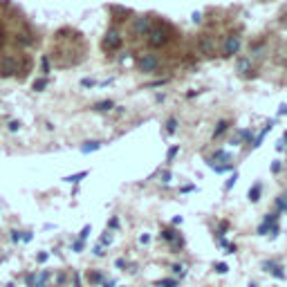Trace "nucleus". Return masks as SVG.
I'll return each instance as SVG.
<instances>
[{
	"instance_id": "obj_1",
	"label": "nucleus",
	"mask_w": 287,
	"mask_h": 287,
	"mask_svg": "<svg viewBox=\"0 0 287 287\" xmlns=\"http://www.w3.org/2000/svg\"><path fill=\"white\" fill-rule=\"evenodd\" d=\"M123 43L122 34H119L117 30H108L106 36H103V49H108V52H115V49H119Z\"/></svg>"
},
{
	"instance_id": "obj_2",
	"label": "nucleus",
	"mask_w": 287,
	"mask_h": 287,
	"mask_svg": "<svg viewBox=\"0 0 287 287\" xmlns=\"http://www.w3.org/2000/svg\"><path fill=\"white\" fill-rule=\"evenodd\" d=\"M137 65H139V70L144 74H153V72H157V68H160V59L153 56V54H144V56L137 61Z\"/></svg>"
},
{
	"instance_id": "obj_3",
	"label": "nucleus",
	"mask_w": 287,
	"mask_h": 287,
	"mask_svg": "<svg viewBox=\"0 0 287 287\" xmlns=\"http://www.w3.org/2000/svg\"><path fill=\"white\" fill-rule=\"evenodd\" d=\"M0 72H2V77H14V74H18V59L16 56H5L2 63H0Z\"/></svg>"
},
{
	"instance_id": "obj_4",
	"label": "nucleus",
	"mask_w": 287,
	"mask_h": 287,
	"mask_svg": "<svg viewBox=\"0 0 287 287\" xmlns=\"http://www.w3.org/2000/svg\"><path fill=\"white\" fill-rule=\"evenodd\" d=\"M151 18H146V16H139V18L135 20V25H132V32H135L137 36H148L151 34Z\"/></svg>"
},
{
	"instance_id": "obj_5",
	"label": "nucleus",
	"mask_w": 287,
	"mask_h": 287,
	"mask_svg": "<svg viewBox=\"0 0 287 287\" xmlns=\"http://www.w3.org/2000/svg\"><path fill=\"white\" fill-rule=\"evenodd\" d=\"M240 49V39L238 36H229L227 43H224V56H234V54H238Z\"/></svg>"
},
{
	"instance_id": "obj_6",
	"label": "nucleus",
	"mask_w": 287,
	"mask_h": 287,
	"mask_svg": "<svg viewBox=\"0 0 287 287\" xmlns=\"http://www.w3.org/2000/svg\"><path fill=\"white\" fill-rule=\"evenodd\" d=\"M263 269H265V272H269V274H274L278 281H283V278H285V272H283V267L278 263H274V260H265Z\"/></svg>"
},
{
	"instance_id": "obj_7",
	"label": "nucleus",
	"mask_w": 287,
	"mask_h": 287,
	"mask_svg": "<svg viewBox=\"0 0 287 287\" xmlns=\"http://www.w3.org/2000/svg\"><path fill=\"white\" fill-rule=\"evenodd\" d=\"M151 39H148V43L153 45V47H162V45L166 43V32L164 30H151Z\"/></svg>"
},
{
	"instance_id": "obj_8",
	"label": "nucleus",
	"mask_w": 287,
	"mask_h": 287,
	"mask_svg": "<svg viewBox=\"0 0 287 287\" xmlns=\"http://www.w3.org/2000/svg\"><path fill=\"white\" fill-rule=\"evenodd\" d=\"M198 47H200V52L205 54V56H213V54H215V47H213V43H211V39H202L198 43Z\"/></svg>"
},
{
	"instance_id": "obj_9",
	"label": "nucleus",
	"mask_w": 287,
	"mask_h": 287,
	"mask_svg": "<svg viewBox=\"0 0 287 287\" xmlns=\"http://www.w3.org/2000/svg\"><path fill=\"white\" fill-rule=\"evenodd\" d=\"M101 146H103L101 141H85V144H83V146H81V153H83V155H88V153L99 151V148H101Z\"/></svg>"
},
{
	"instance_id": "obj_10",
	"label": "nucleus",
	"mask_w": 287,
	"mask_h": 287,
	"mask_svg": "<svg viewBox=\"0 0 287 287\" xmlns=\"http://www.w3.org/2000/svg\"><path fill=\"white\" fill-rule=\"evenodd\" d=\"M238 72L243 77H249L251 74V61L249 59H238Z\"/></svg>"
},
{
	"instance_id": "obj_11",
	"label": "nucleus",
	"mask_w": 287,
	"mask_h": 287,
	"mask_svg": "<svg viewBox=\"0 0 287 287\" xmlns=\"http://www.w3.org/2000/svg\"><path fill=\"white\" fill-rule=\"evenodd\" d=\"M112 108H115V103H112L110 99H106V101L94 103V106H92V110H94V112H110Z\"/></svg>"
},
{
	"instance_id": "obj_12",
	"label": "nucleus",
	"mask_w": 287,
	"mask_h": 287,
	"mask_svg": "<svg viewBox=\"0 0 287 287\" xmlns=\"http://www.w3.org/2000/svg\"><path fill=\"white\" fill-rule=\"evenodd\" d=\"M85 175H88V170H81V173H74V175L63 177V182H68V184H79V182H81Z\"/></svg>"
},
{
	"instance_id": "obj_13",
	"label": "nucleus",
	"mask_w": 287,
	"mask_h": 287,
	"mask_svg": "<svg viewBox=\"0 0 287 287\" xmlns=\"http://www.w3.org/2000/svg\"><path fill=\"white\" fill-rule=\"evenodd\" d=\"M47 278H49V272H41L36 274V281L32 287H47Z\"/></svg>"
},
{
	"instance_id": "obj_14",
	"label": "nucleus",
	"mask_w": 287,
	"mask_h": 287,
	"mask_svg": "<svg viewBox=\"0 0 287 287\" xmlns=\"http://www.w3.org/2000/svg\"><path fill=\"white\" fill-rule=\"evenodd\" d=\"M272 128H274V122H269V123H267V126H265V128H263V132H260V135H258V137H256V141H253V148H258V146H260V144H263L265 135H267V132H269V130H272Z\"/></svg>"
},
{
	"instance_id": "obj_15",
	"label": "nucleus",
	"mask_w": 287,
	"mask_h": 287,
	"mask_svg": "<svg viewBox=\"0 0 287 287\" xmlns=\"http://www.w3.org/2000/svg\"><path fill=\"white\" fill-rule=\"evenodd\" d=\"M45 88H47V77L36 79V81H34V85H32V90H34V92H43Z\"/></svg>"
},
{
	"instance_id": "obj_16",
	"label": "nucleus",
	"mask_w": 287,
	"mask_h": 287,
	"mask_svg": "<svg viewBox=\"0 0 287 287\" xmlns=\"http://www.w3.org/2000/svg\"><path fill=\"white\" fill-rule=\"evenodd\" d=\"M249 200H251V202H258V200H260V184H253V189H249Z\"/></svg>"
},
{
	"instance_id": "obj_17",
	"label": "nucleus",
	"mask_w": 287,
	"mask_h": 287,
	"mask_svg": "<svg viewBox=\"0 0 287 287\" xmlns=\"http://www.w3.org/2000/svg\"><path fill=\"white\" fill-rule=\"evenodd\" d=\"M227 128H229V122H224V119H222V122H218V128L213 130V137H220L224 130H227Z\"/></svg>"
},
{
	"instance_id": "obj_18",
	"label": "nucleus",
	"mask_w": 287,
	"mask_h": 287,
	"mask_svg": "<svg viewBox=\"0 0 287 287\" xmlns=\"http://www.w3.org/2000/svg\"><path fill=\"white\" fill-rule=\"evenodd\" d=\"M175 130H177V119H168V123H166V132L173 135Z\"/></svg>"
},
{
	"instance_id": "obj_19",
	"label": "nucleus",
	"mask_w": 287,
	"mask_h": 287,
	"mask_svg": "<svg viewBox=\"0 0 287 287\" xmlns=\"http://www.w3.org/2000/svg\"><path fill=\"white\" fill-rule=\"evenodd\" d=\"M5 43H7V30H5V25L0 23V49H2Z\"/></svg>"
},
{
	"instance_id": "obj_20",
	"label": "nucleus",
	"mask_w": 287,
	"mask_h": 287,
	"mask_svg": "<svg viewBox=\"0 0 287 287\" xmlns=\"http://www.w3.org/2000/svg\"><path fill=\"white\" fill-rule=\"evenodd\" d=\"M20 240H23V243H32V240H34V234H32V231H20Z\"/></svg>"
},
{
	"instance_id": "obj_21",
	"label": "nucleus",
	"mask_w": 287,
	"mask_h": 287,
	"mask_svg": "<svg viewBox=\"0 0 287 287\" xmlns=\"http://www.w3.org/2000/svg\"><path fill=\"white\" fill-rule=\"evenodd\" d=\"M276 206H278L281 211H287V198H285V195H281V198L276 200Z\"/></svg>"
},
{
	"instance_id": "obj_22",
	"label": "nucleus",
	"mask_w": 287,
	"mask_h": 287,
	"mask_svg": "<svg viewBox=\"0 0 287 287\" xmlns=\"http://www.w3.org/2000/svg\"><path fill=\"white\" fill-rule=\"evenodd\" d=\"M7 128H9V132H18V130H20V122H16V119H11V122L7 123Z\"/></svg>"
},
{
	"instance_id": "obj_23",
	"label": "nucleus",
	"mask_w": 287,
	"mask_h": 287,
	"mask_svg": "<svg viewBox=\"0 0 287 287\" xmlns=\"http://www.w3.org/2000/svg\"><path fill=\"white\" fill-rule=\"evenodd\" d=\"M90 231H92V227H90V224H85V227H83V231L79 234V240H85L90 236Z\"/></svg>"
},
{
	"instance_id": "obj_24",
	"label": "nucleus",
	"mask_w": 287,
	"mask_h": 287,
	"mask_svg": "<svg viewBox=\"0 0 287 287\" xmlns=\"http://www.w3.org/2000/svg\"><path fill=\"white\" fill-rule=\"evenodd\" d=\"M41 72H43V74L49 72V59H47V56H43V61H41Z\"/></svg>"
},
{
	"instance_id": "obj_25",
	"label": "nucleus",
	"mask_w": 287,
	"mask_h": 287,
	"mask_svg": "<svg viewBox=\"0 0 287 287\" xmlns=\"http://www.w3.org/2000/svg\"><path fill=\"white\" fill-rule=\"evenodd\" d=\"M81 85H83V88H94V85H97V81H92V79H83Z\"/></svg>"
},
{
	"instance_id": "obj_26",
	"label": "nucleus",
	"mask_w": 287,
	"mask_h": 287,
	"mask_svg": "<svg viewBox=\"0 0 287 287\" xmlns=\"http://www.w3.org/2000/svg\"><path fill=\"white\" fill-rule=\"evenodd\" d=\"M215 272H218V274H227V272H229V267H227L224 263H218V265H215Z\"/></svg>"
},
{
	"instance_id": "obj_27",
	"label": "nucleus",
	"mask_w": 287,
	"mask_h": 287,
	"mask_svg": "<svg viewBox=\"0 0 287 287\" xmlns=\"http://www.w3.org/2000/svg\"><path fill=\"white\" fill-rule=\"evenodd\" d=\"M157 285H160V287H177V283L175 281H160Z\"/></svg>"
},
{
	"instance_id": "obj_28",
	"label": "nucleus",
	"mask_w": 287,
	"mask_h": 287,
	"mask_svg": "<svg viewBox=\"0 0 287 287\" xmlns=\"http://www.w3.org/2000/svg\"><path fill=\"white\" fill-rule=\"evenodd\" d=\"M177 151H180V148H177V146H173V148H170V151H168V155H166V160H168V162H173V157L177 155Z\"/></svg>"
},
{
	"instance_id": "obj_29",
	"label": "nucleus",
	"mask_w": 287,
	"mask_h": 287,
	"mask_svg": "<svg viewBox=\"0 0 287 287\" xmlns=\"http://www.w3.org/2000/svg\"><path fill=\"white\" fill-rule=\"evenodd\" d=\"M72 251H77V253H79V251H83V240H77V243L72 245Z\"/></svg>"
},
{
	"instance_id": "obj_30",
	"label": "nucleus",
	"mask_w": 287,
	"mask_h": 287,
	"mask_svg": "<svg viewBox=\"0 0 287 287\" xmlns=\"http://www.w3.org/2000/svg\"><path fill=\"white\" fill-rule=\"evenodd\" d=\"M36 281V274H27V278H25V283H27V287H32Z\"/></svg>"
},
{
	"instance_id": "obj_31",
	"label": "nucleus",
	"mask_w": 287,
	"mask_h": 287,
	"mask_svg": "<svg viewBox=\"0 0 287 287\" xmlns=\"http://www.w3.org/2000/svg\"><path fill=\"white\" fill-rule=\"evenodd\" d=\"M110 243H112V234H110V231H106V236L101 238V245H110Z\"/></svg>"
},
{
	"instance_id": "obj_32",
	"label": "nucleus",
	"mask_w": 287,
	"mask_h": 287,
	"mask_svg": "<svg viewBox=\"0 0 287 287\" xmlns=\"http://www.w3.org/2000/svg\"><path fill=\"white\" fill-rule=\"evenodd\" d=\"M90 281H92V283H103V274H92Z\"/></svg>"
},
{
	"instance_id": "obj_33",
	"label": "nucleus",
	"mask_w": 287,
	"mask_h": 287,
	"mask_svg": "<svg viewBox=\"0 0 287 287\" xmlns=\"http://www.w3.org/2000/svg\"><path fill=\"white\" fill-rule=\"evenodd\" d=\"M139 243L141 245H148V243H151V236H148V234H141L139 236Z\"/></svg>"
},
{
	"instance_id": "obj_34",
	"label": "nucleus",
	"mask_w": 287,
	"mask_h": 287,
	"mask_svg": "<svg viewBox=\"0 0 287 287\" xmlns=\"http://www.w3.org/2000/svg\"><path fill=\"white\" fill-rule=\"evenodd\" d=\"M236 180H238V173H234V175H231V180L227 182V189H231V186L236 184Z\"/></svg>"
},
{
	"instance_id": "obj_35",
	"label": "nucleus",
	"mask_w": 287,
	"mask_h": 287,
	"mask_svg": "<svg viewBox=\"0 0 287 287\" xmlns=\"http://www.w3.org/2000/svg\"><path fill=\"white\" fill-rule=\"evenodd\" d=\"M191 20H193V23H200V20H202V11H195V14L191 16Z\"/></svg>"
},
{
	"instance_id": "obj_36",
	"label": "nucleus",
	"mask_w": 287,
	"mask_h": 287,
	"mask_svg": "<svg viewBox=\"0 0 287 287\" xmlns=\"http://www.w3.org/2000/svg\"><path fill=\"white\" fill-rule=\"evenodd\" d=\"M173 272L180 274V276H184V267H182V265H173Z\"/></svg>"
},
{
	"instance_id": "obj_37",
	"label": "nucleus",
	"mask_w": 287,
	"mask_h": 287,
	"mask_svg": "<svg viewBox=\"0 0 287 287\" xmlns=\"http://www.w3.org/2000/svg\"><path fill=\"white\" fill-rule=\"evenodd\" d=\"M103 245H97V247H94V256H103Z\"/></svg>"
},
{
	"instance_id": "obj_38",
	"label": "nucleus",
	"mask_w": 287,
	"mask_h": 287,
	"mask_svg": "<svg viewBox=\"0 0 287 287\" xmlns=\"http://www.w3.org/2000/svg\"><path fill=\"white\" fill-rule=\"evenodd\" d=\"M11 240H14V243H18V240H20V231H16V229H14V231H11Z\"/></svg>"
},
{
	"instance_id": "obj_39",
	"label": "nucleus",
	"mask_w": 287,
	"mask_h": 287,
	"mask_svg": "<svg viewBox=\"0 0 287 287\" xmlns=\"http://www.w3.org/2000/svg\"><path fill=\"white\" fill-rule=\"evenodd\" d=\"M108 227H110V229H117V227H119V220H117V218H112V220H110V224H108Z\"/></svg>"
},
{
	"instance_id": "obj_40",
	"label": "nucleus",
	"mask_w": 287,
	"mask_h": 287,
	"mask_svg": "<svg viewBox=\"0 0 287 287\" xmlns=\"http://www.w3.org/2000/svg\"><path fill=\"white\" fill-rule=\"evenodd\" d=\"M36 260H39V263H45V260H47V253H39V256H36Z\"/></svg>"
},
{
	"instance_id": "obj_41",
	"label": "nucleus",
	"mask_w": 287,
	"mask_h": 287,
	"mask_svg": "<svg viewBox=\"0 0 287 287\" xmlns=\"http://www.w3.org/2000/svg\"><path fill=\"white\" fill-rule=\"evenodd\" d=\"M272 170H274V173H278V170H281V162H274V164H272Z\"/></svg>"
},
{
	"instance_id": "obj_42",
	"label": "nucleus",
	"mask_w": 287,
	"mask_h": 287,
	"mask_svg": "<svg viewBox=\"0 0 287 287\" xmlns=\"http://www.w3.org/2000/svg\"><path fill=\"white\" fill-rule=\"evenodd\" d=\"M162 180H164V182H170V173H168V170H166L164 175H162Z\"/></svg>"
},
{
	"instance_id": "obj_43",
	"label": "nucleus",
	"mask_w": 287,
	"mask_h": 287,
	"mask_svg": "<svg viewBox=\"0 0 287 287\" xmlns=\"http://www.w3.org/2000/svg\"><path fill=\"white\" fill-rule=\"evenodd\" d=\"M103 287H115V281H106V283H103Z\"/></svg>"
},
{
	"instance_id": "obj_44",
	"label": "nucleus",
	"mask_w": 287,
	"mask_h": 287,
	"mask_svg": "<svg viewBox=\"0 0 287 287\" xmlns=\"http://www.w3.org/2000/svg\"><path fill=\"white\" fill-rule=\"evenodd\" d=\"M287 112V106H281V110H278V115H285Z\"/></svg>"
}]
</instances>
